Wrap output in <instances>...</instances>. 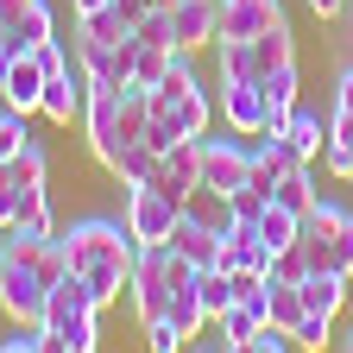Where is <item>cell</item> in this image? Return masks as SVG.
Returning <instances> with one entry per match:
<instances>
[{"mask_svg":"<svg viewBox=\"0 0 353 353\" xmlns=\"http://www.w3.org/2000/svg\"><path fill=\"white\" fill-rule=\"evenodd\" d=\"M284 139H290V152L303 158V164H316L322 152H328V120L316 114V108H290V120H284Z\"/></svg>","mask_w":353,"mask_h":353,"instance_id":"19","label":"cell"},{"mask_svg":"<svg viewBox=\"0 0 353 353\" xmlns=\"http://www.w3.org/2000/svg\"><path fill=\"white\" fill-rule=\"evenodd\" d=\"M278 19H284V0H221V38H259Z\"/></svg>","mask_w":353,"mask_h":353,"instance_id":"16","label":"cell"},{"mask_svg":"<svg viewBox=\"0 0 353 353\" xmlns=\"http://www.w3.org/2000/svg\"><path fill=\"white\" fill-rule=\"evenodd\" d=\"M190 278H196V265H190V259H176L170 246H139V265H132V284H126L139 328L158 322V316H170V296L183 290Z\"/></svg>","mask_w":353,"mask_h":353,"instance_id":"5","label":"cell"},{"mask_svg":"<svg viewBox=\"0 0 353 353\" xmlns=\"http://www.w3.org/2000/svg\"><path fill=\"white\" fill-rule=\"evenodd\" d=\"M309 13H316V19H341L347 0H309Z\"/></svg>","mask_w":353,"mask_h":353,"instance_id":"33","label":"cell"},{"mask_svg":"<svg viewBox=\"0 0 353 353\" xmlns=\"http://www.w3.org/2000/svg\"><path fill=\"white\" fill-rule=\"evenodd\" d=\"M152 126V88L145 82H126V88H95L88 82V108H82V132H88V152L101 164L120 158V145L145 139Z\"/></svg>","mask_w":353,"mask_h":353,"instance_id":"2","label":"cell"},{"mask_svg":"<svg viewBox=\"0 0 353 353\" xmlns=\"http://www.w3.org/2000/svg\"><path fill=\"white\" fill-rule=\"evenodd\" d=\"M0 101H7V108H19V114H38V101H44V63H38V51H19V57L7 63Z\"/></svg>","mask_w":353,"mask_h":353,"instance_id":"17","label":"cell"},{"mask_svg":"<svg viewBox=\"0 0 353 353\" xmlns=\"http://www.w3.org/2000/svg\"><path fill=\"white\" fill-rule=\"evenodd\" d=\"M176 221H183V202H176L170 190H158V183H126V228H132L139 246H164Z\"/></svg>","mask_w":353,"mask_h":353,"instance_id":"7","label":"cell"},{"mask_svg":"<svg viewBox=\"0 0 353 353\" xmlns=\"http://www.w3.org/2000/svg\"><path fill=\"white\" fill-rule=\"evenodd\" d=\"M108 170L120 176V190H126V183H145V176L158 170V145H145V139H132V145H120V158H114Z\"/></svg>","mask_w":353,"mask_h":353,"instance_id":"24","label":"cell"},{"mask_svg":"<svg viewBox=\"0 0 353 353\" xmlns=\"http://www.w3.org/2000/svg\"><path fill=\"white\" fill-rule=\"evenodd\" d=\"M76 32H82V38H101V44H120V38H132V19H126L120 7H101V13H82Z\"/></svg>","mask_w":353,"mask_h":353,"instance_id":"27","label":"cell"},{"mask_svg":"<svg viewBox=\"0 0 353 353\" xmlns=\"http://www.w3.org/2000/svg\"><path fill=\"white\" fill-rule=\"evenodd\" d=\"M0 265H7V228H0Z\"/></svg>","mask_w":353,"mask_h":353,"instance_id":"37","label":"cell"},{"mask_svg":"<svg viewBox=\"0 0 353 353\" xmlns=\"http://www.w3.org/2000/svg\"><path fill=\"white\" fill-rule=\"evenodd\" d=\"M0 26H13V51H32V44L57 38L51 0H0Z\"/></svg>","mask_w":353,"mask_h":353,"instance_id":"14","label":"cell"},{"mask_svg":"<svg viewBox=\"0 0 353 353\" xmlns=\"http://www.w3.org/2000/svg\"><path fill=\"white\" fill-rule=\"evenodd\" d=\"M76 63H82V76L95 82V88H126L132 82V38L101 44V38H82L76 32Z\"/></svg>","mask_w":353,"mask_h":353,"instance_id":"10","label":"cell"},{"mask_svg":"<svg viewBox=\"0 0 353 353\" xmlns=\"http://www.w3.org/2000/svg\"><path fill=\"white\" fill-rule=\"evenodd\" d=\"M145 183L170 190L176 202H190V190H202V139H176L158 152V170L145 176Z\"/></svg>","mask_w":353,"mask_h":353,"instance_id":"13","label":"cell"},{"mask_svg":"<svg viewBox=\"0 0 353 353\" xmlns=\"http://www.w3.org/2000/svg\"><path fill=\"white\" fill-rule=\"evenodd\" d=\"M95 316H101V296L88 290L76 272H63V278L51 284V303H44V328H51V347H57V353H95V347H101Z\"/></svg>","mask_w":353,"mask_h":353,"instance_id":"4","label":"cell"},{"mask_svg":"<svg viewBox=\"0 0 353 353\" xmlns=\"http://www.w3.org/2000/svg\"><path fill=\"white\" fill-rule=\"evenodd\" d=\"M334 347H347V353H353V328H347V334H341V341H334Z\"/></svg>","mask_w":353,"mask_h":353,"instance_id":"36","label":"cell"},{"mask_svg":"<svg viewBox=\"0 0 353 353\" xmlns=\"http://www.w3.org/2000/svg\"><path fill=\"white\" fill-rule=\"evenodd\" d=\"M132 38H139V44H170V7H152L139 26H132ZM170 51H176V44H170Z\"/></svg>","mask_w":353,"mask_h":353,"instance_id":"32","label":"cell"},{"mask_svg":"<svg viewBox=\"0 0 353 353\" xmlns=\"http://www.w3.org/2000/svg\"><path fill=\"white\" fill-rule=\"evenodd\" d=\"M145 347L152 353H176V347H190V334L176 328L170 316H158V322H145Z\"/></svg>","mask_w":353,"mask_h":353,"instance_id":"31","label":"cell"},{"mask_svg":"<svg viewBox=\"0 0 353 353\" xmlns=\"http://www.w3.org/2000/svg\"><path fill=\"white\" fill-rule=\"evenodd\" d=\"M82 108H88V76H82V63L44 70V101H38V114L51 120V126H70V120H82Z\"/></svg>","mask_w":353,"mask_h":353,"instance_id":"11","label":"cell"},{"mask_svg":"<svg viewBox=\"0 0 353 353\" xmlns=\"http://www.w3.org/2000/svg\"><path fill=\"white\" fill-rule=\"evenodd\" d=\"M26 145H32V126H26V114L0 101V164H7L13 152H26Z\"/></svg>","mask_w":353,"mask_h":353,"instance_id":"29","label":"cell"},{"mask_svg":"<svg viewBox=\"0 0 353 353\" xmlns=\"http://www.w3.org/2000/svg\"><path fill=\"white\" fill-rule=\"evenodd\" d=\"M252 57H259V76H272V70L296 63V32H290V19H278V26H265V32L252 38Z\"/></svg>","mask_w":353,"mask_h":353,"instance_id":"20","label":"cell"},{"mask_svg":"<svg viewBox=\"0 0 353 353\" xmlns=\"http://www.w3.org/2000/svg\"><path fill=\"white\" fill-rule=\"evenodd\" d=\"M296 246H303V259H309V272H341V278H353V208L316 202V208L303 214Z\"/></svg>","mask_w":353,"mask_h":353,"instance_id":"6","label":"cell"},{"mask_svg":"<svg viewBox=\"0 0 353 353\" xmlns=\"http://www.w3.org/2000/svg\"><path fill=\"white\" fill-rule=\"evenodd\" d=\"M44 347H51L44 322H7V334H0V353H44Z\"/></svg>","mask_w":353,"mask_h":353,"instance_id":"28","label":"cell"},{"mask_svg":"<svg viewBox=\"0 0 353 353\" xmlns=\"http://www.w3.org/2000/svg\"><path fill=\"white\" fill-rule=\"evenodd\" d=\"M341 44H347V63H353V0H347V13H341Z\"/></svg>","mask_w":353,"mask_h":353,"instance_id":"34","label":"cell"},{"mask_svg":"<svg viewBox=\"0 0 353 353\" xmlns=\"http://www.w3.org/2000/svg\"><path fill=\"white\" fill-rule=\"evenodd\" d=\"M272 202H284L290 214H309V208L322 202V190H316V170H309V164H290V170H284V183L272 190Z\"/></svg>","mask_w":353,"mask_h":353,"instance_id":"23","label":"cell"},{"mask_svg":"<svg viewBox=\"0 0 353 353\" xmlns=\"http://www.w3.org/2000/svg\"><path fill=\"white\" fill-rule=\"evenodd\" d=\"M221 265H228V272H272V246H265L259 221H234V228L221 234Z\"/></svg>","mask_w":353,"mask_h":353,"instance_id":"15","label":"cell"},{"mask_svg":"<svg viewBox=\"0 0 353 353\" xmlns=\"http://www.w3.org/2000/svg\"><path fill=\"white\" fill-rule=\"evenodd\" d=\"M170 322L183 328L190 341H196V334L208 328V309H202V284H196V278H190L183 290H176V296H170Z\"/></svg>","mask_w":353,"mask_h":353,"instance_id":"25","label":"cell"},{"mask_svg":"<svg viewBox=\"0 0 353 353\" xmlns=\"http://www.w3.org/2000/svg\"><path fill=\"white\" fill-rule=\"evenodd\" d=\"M347 284L353 278H341V272H303V303L316 309V316H341L347 309Z\"/></svg>","mask_w":353,"mask_h":353,"instance_id":"21","label":"cell"},{"mask_svg":"<svg viewBox=\"0 0 353 353\" xmlns=\"http://www.w3.org/2000/svg\"><path fill=\"white\" fill-rule=\"evenodd\" d=\"M44 176H51V158H44V145H38V139L0 164V228L57 234V221H51V190H44Z\"/></svg>","mask_w":353,"mask_h":353,"instance_id":"3","label":"cell"},{"mask_svg":"<svg viewBox=\"0 0 353 353\" xmlns=\"http://www.w3.org/2000/svg\"><path fill=\"white\" fill-rule=\"evenodd\" d=\"M296 347H309V353L334 347V316H316V309H309V316L296 322Z\"/></svg>","mask_w":353,"mask_h":353,"instance_id":"30","label":"cell"},{"mask_svg":"<svg viewBox=\"0 0 353 353\" xmlns=\"http://www.w3.org/2000/svg\"><path fill=\"white\" fill-rule=\"evenodd\" d=\"M246 176H252V145H240V139H208V132H202V190L240 196Z\"/></svg>","mask_w":353,"mask_h":353,"instance_id":"9","label":"cell"},{"mask_svg":"<svg viewBox=\"0 0 353 353\" xmlns=\"http://www.w3.org/2000/svg\"><path fill=\"white\" fill-rule=\"evenodd\" d=\"M309 316V303H303V284H284V278H272V290H265V322H278V328H290L296 334V322Z\"/></svg>","mask_w":353,"mask_h":353,"instance_id":"22","label":"cell"},{"mask_svg":"<svg viewBox=\"0 0 353 353\" xmlns=\"http://www.w3.org/2000/svg\"><path fill=\"white\" fill-rule=\"evenodd\" d=\"M221 120L240 139H265V120H272V101H265L259 76H221Z\"/></svg>","mask_w":353,"mask_h":353,"instance_id":"8","label":"cell"},{"mask_svg":"<svg viewBox=\"0 0 353 353\" xmlns=\"http://www.w3.org/2000/svg\"><path fill=\"white\" fill-rule=\"evenodd\" d=\"M70 7H76V19H82V13H101V7H114V0H70Z\"/></svg>","mask_w":353,"mask_h":353,"instance_id":"35","label":"cell"},{"mask_svg":"<svg viewBox=\"0 0 353 353\" xmlns=\"http://www.w3.org/2000/svg\"><path fill=\"white\" fill-rule=\"evenodd\" d=\"M57 234H63L70 272L101 296V309L120 303V290L132 284V265H139V240H132L126 214L120 221L114 214H82V221H70V228H57Z\"/></svg>","mask_w":353,"mask_h":353,"instance_id":"1","label":"cell"},{"mask_svg":"<svg viewBox=\"0 0 353 353\" xmlns=\"http://www.w3.org/2000/svg\"><path fill=\"white\" fill-rule=\"evenodd\" d=\"M164 246H170L176 259H190L196 272H208V265H221V234L208 228V221H196V214H183V221H176Z\"/></svg>","mask_w":353,"mask_h":353,"instance_id":"18","label":"cell"},{"mask_svg":"<svg viewBox=\"0 0 353 353\" xmlns=\"http://www.w3.org/2000/svg\"><path fill=\"white\" fill-rule=\"evenodd\" d=\"M170 7V44L176 51H202L221 38V0H164Z\"/></svg>","mask_w":353,"mask_h":353,"instance_id":"12","label":"cell"},{"mask_svg":"<svg viewBox=\"0 0 353 353\" xmlns=\"http://www.w3.org/2000/svg\"><path fill=\"white\" fill-rule=\"evenodd\" d=\"M170 44H139V38H132V82H145V88H158L164 82V70H170Z\"/></svg>","mask_w":353,"mask_h":353,"instance_id":"26","label":"cell"}]
</instances>
